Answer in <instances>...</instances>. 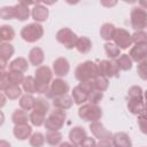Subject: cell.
<instances>
[{"label":"cell","mask_w":147,"mask_h":147,"mask_svg":"<svg viewBox=\"0 0 147 147\" xmlns=\"http://www.w3.org/2000/svg\"><path fill=\"white\" fill-rule=\"evenodd\" d=\"M132 61L140 63L145 59H147V44H138L134 45L129 53Z\"/></svg>","instance_id":"16"},{"label":"cell","mask_w":147,"mask_h":147,"mask_svg":"<svg viewBox=\"0 0 147 147\" xmlns=\"http://www.w3.org/2000/svg\"><path fill=\"white\" fill-rule=\"evenodd\" d=\"M113 147H132V141L125 132H116L111 138Z\"/></svg>","instance_id":"18"},{"label":"cell","mask_w":147,"mask_h":147,"mask_svg":"<svg viewBox=\"0 0 147 147\" xmlns=\"http://www.w3.org/2000/svg\"><path fill=\"white\" fill-rule=\"evenodd\" d=\"M145 113L147 114V101H145Z\"/></svg>","instance_id":"52"},{"label":"cell","mask_w":147,"mask_h":147,"mask_svg":"<svg viewBox=\"0 0 147 147\" xmlns=\"http://www.w3.org/2000/svg\"><path fill=\"white\" fill-rule=\"evenodd\" d=\"M131 26L136 31H142L147 28V10L141 7H134L131 10Z\"/></svg>","instance_id":"8"},{"label":"cell","mask_w":147,"mask_h":147,"mask_svg":"<svg viewBox=\"0 0 147 147\" xmlns=\"http://www.w3.org/2000/svg\"><path fill=\"white\" fill-rule=\"evenodd\" d=\"M65 118H67L65 111L62 110V109L55 108L46 117V122H45L44 125L47 129V131H59L64 125Z\"/></svg>","instance_id":"5"},{"label":"cell","mask_w":147,"mask_h":147,"mask_svg":"<svg viewBox=\"0 0 147 147\" xmlns=\"http://www.w3.org/2000/svg\"><path fill=\"white\" fill-rule=\"evenodd\" d=\"M0 17L2 20H13L15 18V9L14 6H6L0 9Z\"/></svg>","instance_id":"40"},{"label":"cell","mask_w":147,"mask_h":147,"mask_svg":"<svg viewBox=\"0 0 147 147\" xmlns=\"http://www.w3.org/2000/svg\"><path fill=\"white\" fill-rule=\"evenodd\" d=\"M7 78H8V82H9L10 85H17V86H20V84H23V80H24L25 77H24L23 72L9 70L7 72Z\"/></svg>","instance_id":"33"},{"label":"cell","mask_w":147,"mask_h":147,"mask_svg":"<svg viewBox=\"0 0 147 147\" xmlns=\"http://www.w3.org/2000/svg\"><path fill=\"white\" fill-rule=\"evenodd\" d=\"M116 64L118 67L119 70H123V71H127L132 68V59L130 57L129 54H121V56L118 59H116Z\"/></svg>","instance_id":"27"},{"label":"cell","mask_w":147,"mask_h":147,"mask_svg":"<svg viewBox=\"0 0 147 147\" xmlns=\"http://www.w3.org/2000/svg\"><path fill=\"white\" fill-rule=\"evenodd\" d=\"M139 5H140V7L144 8L145 10L147 9V1H146V0H140V1H139Z\"/></svg>","instance_id":"50"},{"label":"cell","mask_w":147,"mask_h":147,"mask_svg":"<svg viewBox=\"0 0 147 147\" xmlns=\"http://www.w3.org/2000/svg\"><path fill=\"white\" fill-rule=\"evenodd\" d=\"M46 142L51 146H57L62 141V133L60 131H48L45 136Z\"/></svg>","instance_id":"32"},{"label":"cell","mask_w":147,"mask_h":147,"mask_svg":"<svg viewBox=\"0 0 147 147\" xmlns=\"http://www.w3.org/2000/svg\"><path fill=\"white\" fill-rule=\"evenodd\" d=\"M48 15H49V10L47 9V7L42 6L40 2L36 3L31 10V16L32 18L39 23V22H45L47 18H48Z\"/></svg>","instance_id":"17"},{"label":"cell","mask_w":147,"mask_h":147,"mask_svg":"<svg viewBox=\"0 0 147 147\" xmlns=\"http://www.w3.org/2000/svg\"><path fill=\"white\" fill-rule=\"evenodd\" d=\"M76 49L82 53V54H86L92 49V41L90 38L87 37H78L77 44H76Z\"/></svg>","instance_id":"26"},{"label":"cell","mask_w":147,"mask_h":147,"mask_svg":"<svg viewBox=\"0 0 147 147\" xmlns=\"http://www.w3.org/2000/svg\"><path fill=\"white\" fill-rule=\"evenodd\" d=\"M138 125L144 134H147V114H141L138 116Z\"/></svg>","instance_id":"44"},{"label":"cell","mask_w":147,"mask_h":147,"mask_svg":"<svg viewBox=\"0 0 147 147\" xmlns=\"http://www.w3.org/2000/svg\"><path fill=\"white\" fill-rule=\"evenodd\" d=\"M32 110H36V111H38L40 114L46 115L49 111V103L44 98H37L36 99V103H34V108Z\"/></svg>","instance_id":"37"},{"label":"cell","mask_w":147,"mask_h":147,"mask_svg":"<svg viewBox=\"0 0 147 147\" xmlns=\"http://www.w3.org/2000/svg\"><path fill=\"white\" fill-rule=\"evenodd\" d=\"M93 91H94V87H93L92 80L85 82V83H79L77 86L74 87V90L71 92L74 102L76 105L82 106L83 103H85L88 100V96H90L91 92H93Z\"/></svg>","instance_id":"4"},{"label":"cell","mask_w":147,"mask_h":147,"mask_svg":"<svg viewBox=\"0 0 147 147\" xmlns=\"http://www.w3.org/2000/svg\"><path fill=\"white\" fill-rule=\"evenodd\" d=\"M46 141V138L42 133L40 132H34L32 133V136L29 139V142L31 145V147H42Z\"/></svg>","instance_id":"39"},{"label":"cell","mask_w":147,"mask_h":147,"mask_svg":"<svg viewBox=\"0 0 147 147\" xmlns=\"http://www.w3.org/2000/svg\"><path fill=\"white\" fill-rule=\"evenodd\" d=\"M93 87L95 91H99V92H105L108 86H109V82H108V78L105 77V76H98L96 78H94L93 80Z\"/></svg>","instance_id":"34"},{"label":"cell","mask_w":147,"mask_h":147,"mask_svg":"<svg viewBox=\"0 0 147 147\" xmlns=\"http://www.w3.org/2000/svg\"><path fill=\"white\" fill-rule=\"evenodd\" d=\"M101 5H102V6H107V7H111V6H115V5H116V1H113V2H106V1H101Z\"/></svg>","instance_id":"48"},{"label":"cell","mask_w":147,"mask_h":147,"mask_svg":"<svg viewBox=\"0 0 147 147\" xmlns=\"http://www.w3.org/2000/svg\"><path fill=\"white\" fill-rule=\"evenodd\" d=\"M45 60L44 51L40 47H33L29 52V61L34 67H40V64Z\"/></svg>","instance_id":"21"},{"label":"cell","mask_w":147,"mask_h":147,"mask_svg":"<svg viewBox=\"0 0 147 147\" xmlns=\"http://www.w3.org/2000/svg\"><path fill=\"white\" fill-rule=\"evenodd\" d=\"M98 76H100V71H99V64H96L93 61H85L82 62L77 65L76 70H75V77L78 82L80 83H85V82H90L93 80L94 78H96Z\"/></svg>","instance_id":"2"},{"label":"cell","mask_w":147,"mask_h":147,"mask_svg":"<svg viewBox=\"0 0 147 147\" xmlns=\"http://www.w3.org/2000/svg\"><path fill=\"white\" fill-rule=\"evenodd\" d=\"M137 72H138V75H139V77L141 79L147 80V59H145L144 61H141L140 63H138Z\"/></svg>","instance_id":"42"},{"label":"cell","mask_w":147,"mask_h":147,"mask_svg":"<svg viewBox=\"0 0 147 147\" xmlns=\"http://www.w3.org/2000/svg\"><path fill=\"white\" fill-rule=\"evenodd\" d=\"M142 88L138 85H133L127 91V109L133 115L145 114V100H144Z\"/></svg>","instance_id":"1"},{"label":"cell","mask_w":147,"mask_h":147,"mask_svg":"<svg viewBox=\"0 0 147 147\" xmlns=\"http://www.w3.org/2000/svg\"><path fill=\"white\" fill-rule=\"evenodd\" d=\"M68 92H69V85H68V83L64 82L61 78H56V79H54L51 83L49 90L46 93V95H47V98L54 99L56 96H61V95L68 94Z\"/></svg>","instance_id":"10"},{"label":"cell","mask_w":147,"mask_h":147,"mask_svg":"<svg viewBox=\"0 0 147 147\" xmlns=\"http://www.w3.org/2000/svg\"><path fill=\"white\" fill-rule=\"evenodd\" d=\"M69 70H70V64L65 57H57L53 62V71L59 78L67 76L69 74Z\"/></svg>","instance_id":"14"},{"label":"cell","mask_w":147,"mask_h":147,"mask_svg":"<svg viewBox=\"0 0 147 147\" xmlns=\"http://www.w3.org/2000/svg\"><path fill=\"white\" fill-rule=\"evenodd\" d=\"M59 147H78V146L75 145V144H72V142H67V141H64V142H61V144L59 145Z\"/></svg>","instance_id":"47"},{"label":"cell","mask_w":147,"mask_h":147,"mask_svg":"<svg viewBox=\"0 0 147 147\" xmlns=\"http://www.w3.org/2000/svg\"><path fill=\"white\" fill-rule=\"evenodd\" d=\"M2 93L9 99V100H16L18 99V96L22 95V90L20 86L17 85H8L3 91Z\"/></svg>","instance_id":"30"},{"label":"cell","mask_w":147,"mask_h":147,"mask_svg":"<svg viewBox=\"0 0 147 147\" xmlns=\"http://www.w3.org/2000/svg\"><path fill=\"white\" fill-rule=\"evenodd\" d=\"M114 44L119 48V49H126L132 45V34L129 33L125 29L118 28L115 31L114 34Z\"/></svg>","instance_id":"11"},{"label":"cell","mask_w":147,"mask_h":147,"mask_svg":"<svg viewBox=\"0 0 147 147\" xmlns=\"http://www.w3.org/2000/svg\"><path fill=\"white\" fill-rule=\"evenodd\" d=\"M96 147H113V144L110 142V140H100L96 144Z\"/></svg>","instance_id":"46"},{"label":"cell","mask_w":147,"mask_h":147,"mask_svg":"<svg viewBox=\"0 0 147 147\" xmlns=\"http://www.w3.org/2000/svg\"><path fill=\"white\" fill-rule=\"evenodd\" d=\"M15 38V31L10 25H1L0 28V39L2 41H10Z\"/></svg>","instance_id":"35"},{"label":"cell","mask_w":147,"mask_h":147,"mask_svg":"<svg viewBox=\"0 0 147 147\" xmlns=\"http://www.w3.org/2000/svg\"><path fill=\"white\" fill-rule=\"evenodd\" d=\"M78 115L85 122H99V119L102 117V109L99 107V105L85 103L79 107Z\"/></svg>","instance_id":"6"},{"label":"cell","mask_w":147,"mask_h":147,"mask_svg":"<svg viewBox=\"0 0 147 147\" xmlns=\"http://www.w3.org/2000/svg\"><path fill=\"white\" fill-rule=\"evenodd\" d=\"M86 131L84 130V127L82 126H75L69 131V140L70 142L75 144V145H79L84 141V139L86 138Z\"/></svg>","instance_id":"19"},{"label":"cell","mask_w":147,"mask_h":147,"mask_svg":"<svg viewBox=\"0 0 147 147\" xmlns=\"http://www.w3.org/2000/svg\"><path fill=\"white\" fill-rule=\"evenodd\" d=\"M42 36H44V28L37 22L30 23L23 26L21 30V37L26 42H36Z\"/></svg>","instance_id":"7"},{"label":"cell","mask_w":147,"mask_h":147,"mask_svg":"<svg viewBox=\"0 0 147 147\" xmlns=\"http://www.w3.org/2000/svg\"><path fill=\"white\" fill-rule=\"evenodd\" d=\"M36 103V98H33L32 94H24L20 99V107L23 110H31L34 108Z\"/></svg>","instance_id":"28"},{"label":"cell","mask_w":147,"mask_h":147,"mask_svg":"<svg viewBox=\"0 0 147 147\" xmlns=\"http://www.w3.org/2000/svg\"><path fill=\"white\" fill-rule=\"evenodd\" d=\"M116 28L114 24L111 23H105L101 25L100 28V36L103 40H106L107 42H109L111 39H114V34H115Z\"/></svg>","instance_id":"23"},{"label":"cell","mask_w":147,"mask_h":147,"mask_svg":"<svg viewBox=\"0 0 147 147\" xmlns=\"http://www.w3.org/2000/svg\"><path fill=\"white\" fill-rule=\"evenodd\" d=\"M103 98V92H99V91H93L91 92L90 96H88V103H92V105H98Z\"/></svg>","instance_id":"43"},{"label":"cell","mask_w":147,"mask_h":147,"mask_svg":"<svg viewBox=\"0 0 147 147\" xmlns=\"http://www.w3.org/2000/svg\"><path fill=\"white\" fill-rule=\"evenodd\" d=\"M14 47L9 42H2L0 45V59L1 61H8L14 55Z\"/></svg>","instance_id":"29"},{"label":"cell","mask_w":147,"mask_h":147,"mask_svg":"<svg viewBox=\"0 0 147 147\" xmlns=\"http://www.w3.org/2000/svg\"><path fill=\"white\" fill-rule=\"evenodd\" d=\"M80 147H96V141L92 137H86L80 144Z\"/></svg>","instance_id":"45"},{"label":"cell","mask_w":147,"mask_h":147,"mask_svg":"<svg viewBox=\"0 0 147 147\" xmlns=\"http://www.w3.org/2000/svg\"><path fill=\"white\" fill-rule=\"evenodd\" d=\"M72 103H74V99H72V96H70L68 94H64V95H61V96H56V98L53 99L54 108L62 109V110H67V109L71 108Z\"/></svg>","instance_id":"22"},{"label":"cell","mask_w":147,"mask_h":147,"mask_svg":"<svg viewBox=\"0 0 147 147\" xmlns=\"http://www.w3.org/2000/svg\"><path fill=\"white\" fill-rule=\"evenodd\" d=\"M99 71L101 76H105L107 78L118 77L119 76V69L116 64V62L111 60H102L99 63Z\"/></svg>","instance_id":"12"},{"label":"cell","mask_w":147,"mask_h":147,"mask_svg":"<svg viewBox=\"0 0 147 147\" xmlns=\"http://www.w3.org/2000/svg\"><path fill=\"white\" fill-rule=\"evenodd\" d=\"M132 41L138 45V44H147V32L142 31H136L132 34Z\"/></svg>","instance_id":"41"},{"label":"cell","mask_w":147,"mask_h":147,"mask_svg":"<svg viewBox=\"0 0 147 147\" xmlns=\"http://www.w3.org/2000/svg\"><path fill=\"white\" fill-rule=\"evenodd\" d=\"M8 68H9V70H13V71L25 72L29 69V64L24 57H16L8 64Z\"/></svg>","instance_id":"24"},{"label":"cell","mask_w":147,"mask_h":147,"mask_svg":"<svg viewBox=\"0 0 147 147\" xmlns=\"http://www.w3.org/2000/svg\"><path fill=\"white\" fill-rule=\"evenodd\" d=\"M29 5H33L34 6L36 2H24V1H21L18 3H16L14 6V9H15V18H17L18 21H26L29 18V16L31 15Z\"/></svg>","instance_id":"15"},{"label":"cell","mask_w":147,"mask_h":147,"mask_svg":"<svg viewBox=\"0 0 147 147\" xmlns=\"http://www.w3.org/2000/svg\"><path fill=\"white\" fill-rule=\"evenodd\" d=\"M56 40L62 44L65 48L71 49V48H76V44L78 40L77 34L70 30L69 28H62L56 32Z\"/></svg>","instance_id":"9"},{"label":"cell","mask_w":147,"mask_h":147,"mask_svg":"<svg viewBox=\"0 0 147 147\" xmlns=\"http://www.w3.org/2000/svg\"><path fill=\"white\" fill-rule=\"evenodd\" d=\"M22 86H23L24 92H26V94L37 93V84H36L34 77H32V76H26L23 80Z\"/></svg>","instance_id":"31"},{"label":"cell","mask_w":147,"mask_h":147,"mask_svg":"<svg viewBox=\"0 0 147 147\" xmlns=\"http://www.w3.org/2000/svg\"><path fill=\"white\" fill-rule=\"evenodd\" d=\"M5 102H6V95L3 93H1V107L5 106Z\"/></svg>","instance_id":"51"},{"label":"cell","mask_w":147,"mask_h":147,"mask_svg":"<svg viewBox=\"0 0 147 147\" xmlns=\"http://www.w3.org/2000/svg\"><path fill=\"white\" fill-rule=\"evenodd\" d=\"M105 52L109 59H118L121 56V49L110 41L105 44Z\"/></svg>","instance_id":"36"},{"label":"cell","mask_w":147,"mask_h":147,"mask_svg":"<svg viewBox=\"0 0 147 147\" xmlns=\"http://www.w3.org/2000/svg\"><path fill=\"white\" fill-rule=\"evenodd\" d=\"M28 121H30V116H28L26 111L23 109H16L11 115V122L15 125L28 124Z\"/></svg>","instance_id":"25"},{"label":"cell","mask_w":147,"mask_h":147,"mask_svg":"<svg viewBox=\"0 0 147 147\" xmlns=\"http://www.w3.org/2000/svg\"><path fill=\"white\" fill-rule=\"evenodd\" d=\"M29 116H30V122L33 126H41L46 122V115L40 114L36 110H32Z\"/></svg>","instance_id":"38"},{"label":"cell","mask_w":147,"mask_h":147,"mask_svg":"<svg viewBox=\"0 0 147 147\" xmlns=\"http://www.w3.org/2000/svg\"><path fill=\"white\" fill-rule=\"evenodd\" d=\"M90 131L92 132V134L98 138L99 140H110L113 138V134L110 131H108L105 125L100 122H93L90 124Z\"/></svg>","instance_id":"13"},{"label":"cell","mask_w":147,"mask_h":147,"mask_svg":"<svg viewBox=\"0 0 147 147\" xmlns=\"http://www.w3.org/2000/svg\"><path fill=\"white\" fill-rule=\"evenodd\" d=\"M13 133L17 140H26L32 136V127L29 124L15 125L13 129Z\"/></svg>","instance_id":"20"},{"label":"cell","mask_w":147,"mask_h":147,"mask_svg":"<svg viewBox=\"0 0 147 147\" xmlns=\"http://www.w3.org/2000/svg\"><path fill=\"white\" fill-rule=\"evenodd\" d=\"M0 147H11V146H10V144H9L8 141H6V140L2 139V140L0 141Z\"/></svg>","instance_id":"49"},{"label":"cell","mask_w":147,"mask_h":147,"mask_svg":"<svg viewBox=\"0 0 147 147\" xmlns=\"http://www.w3.org/2000/svg\"><path fill=\"white\" fill-rule=\"evenodd\" d=\"M34 80L37 84V93L46 94L53 82V72L49 67L40 65L34 71Z\"/></svg>","instance_id":"3"}]
</instances>
